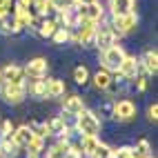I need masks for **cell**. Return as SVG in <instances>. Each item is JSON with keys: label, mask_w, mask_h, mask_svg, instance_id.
<instances>
[{"label": "cell", "mask_w": 158, "mask_h": 158, "mask_svg": "<svg viewBox=\"0 0 158 158\" xmlns=\"http://www.w3.org/2000/svg\"><path fill=\"white\" fill-rule=\"evenodd\" d=\"M76 123H73V131L78 136H98L100 129H102V120L96 116V111L91 109H82L78 116H73Z\"/></svg>", "instance_id": "1"}, {"label": "cell", "mask_w": 158, "mask_h": 158, "mask_svg": "<svg viewBox=\"0 0 158 158\" xmlns=\"http://www.w3.org/2000/svg\"><path fill=\"white\" fill-rule=\"evenodd\" d=\"M94 31H96V25L94 23H89V20H78V25L71 29L69 43L89 49V47H94Z\"/></svg>", "instance_id": "2"}, {"label": "cell", "mask_w": 158, "mask_h": 158, "mask_svg": "<svg viewBox=\"0 0 158 158\" xmlns=\"http://www.w3.org/2000/svg\"><path fill=\"white\" fill-rule=\"evenodd\" d=\"M138 116V107L131 98H120L114 100V109H111V120L116 123H131Z\"/></svg>", "instance_id": "3"}, {"label": "cell", "mask_w": 158, "mask_h": 158, "mask_svg": "<svg viewBox=\"0 0 158 158\" xmlns=\"http://www.w3.org/2000/svg\"><path fill=\"white\" fill-rule=\"evenodd\" d=\"M125 54H127V51H125L118 43L111 45V47L100 49V67H105L107 71L116 73L118 67H120V62H123V58H125Z\"/></svg>", "instance_id": "4"}, {"label": "cell", "mask_w": 158, "mask_h": 158, "mask_svg": "<svg viewBox=\"0 0 158 158\" xmlns=\"http://www.w3.org/2000/svg\"><path fill=\"white\" fill-rule=\"evenodd\" d=\"M109 25L114 27V31L118 36H129V34L136 31V27H138V14L129 11V14H123V16H111Z\"/></svg>", "instance_id": "5"}, {"label": "cell", "mask_w": 158, "mask_h": 158, "mask_svg": "<svg viewBox=\"0 0 158 158\" xmlns=\"http://www.w3.org/2000/svg\"><path fill=\"white\" fill-rule=\"evenodd\" d=\"M118 34L114 31V27L109 23H102L96 25V31H94V47H98V49H105V47H111L118 43Z\"/></svg>", "instance_id": "6"}, {"label": "cell", "mask_w": 158, "mask_h": 158, "mask_svg": "<svg viewBox=\"0 0 158 158\" xmlns=\"http://www.w3.org/2000/svg\"><path fill=\"white\" fill-rule=\"evenodd\" d=\"M0 98L7 105H20L27 98V85H16V82H0Z\"/></svg>", "instance_id": "7"}, {"label": "cell", "mask_w": 158, "mask_h": 158, "mask_svg": "<svg viewBox=\"0 0 158 158\" xmlns=\"http://www.w3.org/2000/svg\"><path fill=\"white\" fill-rule=\"evenodd\" d=\"M76 14L80 20H89L94 25H100L105 20V7L102 2L94 0V2H87V5H76Z\"/></svg>", "instance_id": "8"}, {"label": "cell", "mask_w": 158, "mask_h": 158, "mask_svg": "<svg viewBox=\"0 0 158 158\" xmlns=\"http://www.w3.org/2000/svg\"><path fill=\"white\" fill-rule=\"evenodd\" d=\"M25 69V76L29 80H38V78H47V71H49V60L43 58V56H36L31 58L27 65L23 67Z\"/></svg>", "instance_id": "9"}, {"label": "cell", "mask_w": 158, "mask_h": 158, "mask_svg": "<svg viewBox=\"0 0 158 158\" xmlns=\"http://www.w3.org/2000/svg\"><path fill=\"white\" fill-rule=\"evenodd\" d=\"M47 123V136L54 138H71V127L65 116H54V118L45 120Z\"/></svg>", "instance_id": "10"}, {"label": "cell", "mask_w": 158, "mask_h": 158, "mask_svg": "<svg viewBox=\"0 0 158 158\" xmlns=\"http://www.w3.org/2000/svg\"><path fill=\"white\" fill-rule=\"evenodd\" d=\"M116 73H118L123 80H134L140 73V60L136 58V56L125 54V58H123V62H120V67H118Z\"/></svg>", "instance_id": "11"}, {"label": "cell", "mask_w": 158, "mask_h": 158, "mask_svg": "<svg viewBox=\"0 0 158 158\" xmlns=\"http://www.w3.org/2000/svg\"><path fill=\"white\" fill-rule=\"evenodd\" d=\"M2 69V82H16V85H27V76H25V69L16 65V62H7Z\"/></svg>", "instance_id": "12"}, {"label": "cell", "mask_w": 158, "mask_h": 158, "mask_svg": "<svg viewBox=\"0 0 158 158\" xmlns=\"http://www.w3.org/2000/svg\"><path fill=\"white\" fill-rule=\"evenodd\" d=\"M65 94H67L65 80H60V78H47V80H45V96H47L49 100L62 98Z\"/></svg>", "instance_id": "13"}, {"label": "cell", "mask_w": 158, "mask_h": 158, "mask_svg": "<svg viewBox=\"0 0 158 158\" xmlns=\"http://www.w3.org/2000/svg\"><path fill=\"white\" fill-rule=\"evenodd\" d=\"M82 109H85V100L78 94H69L67 98H62V114L67 116H78Z\"/></svg>", "instance_id": "14"}, {"label": "cell", "mask_w": 158, "mask_h": 158, "mask_svg": "<svg viewBox=\"0 0 158 158\" xmlns=\"http://www.w3.org/2000/svg\"><path fill=\"white\" fill-rule=\"evenodd\" d=\"M71 147V138H58L54 145H49L47 149L43 152L40 158H62L67 154V149Z\"/></svg>", "instance_id": "15"}, {"label": "cell", "mask_w": 158, "mask_h": 158, "mask_svg": "<svg viewBox=\"0 0 158 158\" xmlns=\"http://www.w3.org/2000/svg\"><path fill=\"white\" fill-rule=\"evenodd\" d=\"M140 60V69H145V76H156L158 73V54L156 49H147Z\"/></svg>", "instance_id": "16"}, {"label": "cell", "mask_w": 158, "mask_h": 158, "mask_svg": "<svg viewBox=\"0 0 158 158\" xmlns=\"http://www.w3.org/2000/svg\"><path fill=\"white\" fill-rule=\"evenodd\" d=\"M89 80L94 82V87H96L98 91H107V87L111 85V80H114V73H111V71H107L105 67H100V69H98V71L89 78Z\"/></svg>", "instance_id": "17"}, {"label": "cell", "mask_w": 158, "mask_h": 158, "mask_svg": "<svg viewBox=\"0 0 158 158\" xmlns=\"http://www.w3.org/2000/svg\"><path fill=\"white\" fill-rule=\"evenodd\" d=\"M11 138H14V143L20 147V149H25V147L29 145V140L34 138V131H31L29 125H20V127H14Z\"/></svg>", "instance_id": "18"}, {"label": "cell", "mask_w": 158, "mask_h": 158, "mask_svg": "<svg viewBox=\"0 0 158 158\" xmlns=\"http://www.w3.org/2000/svg\"><path fill=\"white\" fill-rule=\"evenodd\" d=\"M136 11V0H109V14L111 16H123Z\"/></svg>", "instance_id": "19"}, {"label": "cell", "mask_w": 158, "mask_h": 158, "mask_svg": "<svg viewBox=\"0 0 158 158\" xmlns=\"http://www.w3.org/2000/svg\"><path fill=\"white\" fill-rule=\"evenodd\" d=\"M20 31H23V27L16 23L14 14H7V16L0 18V34L2 36H16V34H20Z\"/></svg>", "instance_id": "20"}, {"label": "cell", "mask_w": 158, "mask_h": 158, "mask_svg": "<svg viewBox=\"0 0 158 158\" xmlns=\"http://www.w3.org/2000/svg\"><path fill=\"white\" fill-rule=\"evenodd\" d=\"M20 154V147L14 143L11 136H2L0 138V158H16Z\"/></svg>", "instance_id": "21"}, {"label": "cell", "mask_w": 158, "mask_h": 158, "mask_svg": "<svg viewBox=\"0 0 158 158\" xmlns=\"http://www.w3.org/2000/svg\"><path fill=\"white\" fill-rule=\"evenodd\" d=\"M27 91H29L36 100H47V96H45V78L31 80V82H29V87H27Z\"/></svg>", "instance_id": "22"}, {"label": "cell", "mask_w": 158, "mask_h": 158, "mask_svg": "<svg viewBox=\"0 0 158 158\" xmlns=\"http://www.w3.org/2000/svg\"><path fill=\"white\" fill-rule=\"evenodd\" d=\"M89 78H91V73H89L87 65H76V67H73V80H76V85L85 87L89 82Z\"/></svg>", "instance_id": "23"}, {"label": "cell", "mask_w": 158, "mask_h": 158, "mask_svg": "<svg viewBox=\"0 0 158 158\" xmlns=\"http://www.w3.org/2000/svg\"><path fill=\"white\" fill-rule=\"evenodd\" d=\"M152 154V143L147 138L136 140V145H131V156H149Z\"/></svg>", "instance_id": "24"}, {"label": "cell", "mask_w": 158, "mask_h": 158, "mask_svg": "<svg viewBox=\"0 0 158 158\" xmlns=\"http://www.w3.org/2000/svg\"><path fill=\"white\" fill-rule=\"evenodd\" d=\"M111 154H114V149L107 145V143H102V140H98V145L94 147V152L89 154V158H111Z\"/></svg>", "instance_id": "25"}, {"label": "cell", "mask_w": 158, "mask_h": 158, "mask_svg": "<svg viewBox=\"0 0 158 158\" xmlns=\"http://www.w3.org/2000/svg\"><path fill=\"white\" fill-rule=\"evenodd\" d=\"M69 38H71V31L65 29V27H58V29L54 31V36H51L49 40H51L54 45H67V43H69Z\"/></svg>", "instance_id": "26"}, {"label": "cell", "mask_w": 158, "mask_h": 158, "mask_svg": "<svg viewBox=\"0 0 158 158\" xmlns=\"http://www.w3.org/2000/svg\"><path fill=\"white\" fill-rule=\"evenodd\" d=\"M111 109H114V100L107 98L102 105H98V109H96V116L102 120V118H111Z\"/></svg>", "instance_id": "27"}, {"label": "cell", "mask_w": 158, "mask_h": 158, "mask_svg": "<svg viewBox=\"0 0 158 158\" xmlns=\"http://www.w3.org/2000/svg\"><path fill=\"white\" fill-rule=\"evenodd\" d=\"M47 7H49V11L58 14V11H62V9H67V7H73V2L71 0H47Z\"/></svg>", "instance_id": "28"}, {"label": "cell", "mask_w": 158, "mask_h": 158, "mask_svg": "<svg viewBox=\"0 0 158 158\" xmlns=\"http://www.w3.org/2000/svg\"><path fill=\"white\" fill-rule=\"evenodd\" d=\"M29 127H31V131H34V136L47 140V123H38V120H34V123H29Z\"/></svg>", "instance_id": "29"}, {"label": "cell", "mask_w": 158, "mask_h": 158, "mask_svg": "<svg viewBox=\"0 0 158 158\" xmlns=\"http://www.w3.org/2000/svg\"><path fill=\"white\" fill-rule=\"evenodd\" d=\"M111 158H131V145H123L118 149H114Z\"/></svg>", "instance_id": "30"}, {"label": "cell", "mask_w": 158, "mask_h": 158, "mask_svg": "<svg viewBox=\"0 0 158 158\" xmlns=\"http://www.w3.org/2000/svg\"><path fill=\"white\" fill-rule=\"evenodd\" d=\"M14 134V123L5 118V120H0V136H11Z\"/></svg>", "instance_id": "31"}, {"label": "cell", "mask_w": 158, "mask_h": 158, "mask_svg": "<svg viewBox=\"0 0 158 158\" xmlns=\"http://www.w3.org/2000/svg\"><path fill=\"white\" fill-rule=\"evenodd\" d=\"M14 2L16 0H0V18L14 11Z\"/></svg>", "instance_id": "32"}, {"label": "cell", "mask_w": 158, "mask_h": 158, "mask_svg": "<svg viewBox=\"0 0 158 158\" xmlns=\"http://www.w3.org/2000/svg\"><path fill=\"white\" fill-rule=\"evenodd\" d=\"M147 85H149V82H147V76H140L138 73V76L134 78V87L138 91H147Z\"/></svg>", "instance_id": "33"}, {"label": "cell", "mask_w": 158, "mask_h": 158, "mask_svg": "<svg viewBox=\"0 0 158 158\" xmlns=\"http://www.w3.org/2000/svg\"><path fill=\"white\" fill-rule=\"evenodd\" d=\"M62 158H82V154H80V149H78V145L71 140V147L67 149V154L62 156Z\"/></svg>", "instance_id": "34"}, {"label": "cell", "mask_w": 158, "mask_h": 158, "mask_svg": "<svg viewBox=\"0 0 158 158\" xmlns=\"http://www.w3.org/2000/svg\"><path fill=\"white\" fill-rule=\"evenodd\" d=\"M147 118H149V123H156L158 120V105L152 102L149 107H147Z\"/></svg>", "instance_id": "35"}, {"label": "cell", "mask_w": 158, "mask_h": 158, "mask_svg": "<svg viewBox=\"0 0 158 158\" xmlns=\"http://www.w3.org/2000/svg\"><path fill=\"white\" fill-rule=\"evenodd\" d=\"M34 2H36V0H18L16 5H20V7H25V9H29V11H31V7H34Z\"/></svg>", "instance_id": "36"}, {"label": "cell", "mask_w": 158, "mask_h": 158, "mask_svg": "<svg viewBox=\"0 0 158 158\" xmlns=\"http://www.w3.org/2000/svg\"><path fill=\"white\" fill-rule=\"evenodd\" d=\"M73 5H87V2H94V0H71Z\"/></svg>", "instance_id": "37"}, {"label": "cell", "mask_w": 158, "mask_h": 158, "mask_svg": "<svg viewBox=\"0 0 158 158\" xmlns=\"http://www.w3.org/2000/svg\"><path fill=\"white\" fill-rule=\"evenodd\" d=\"M0 82H2V69H0Z\"/></svg>", "instance_id": "38"}, {"label": "cell", "mask_w": 158, "mask_h": 158, "mask_svg": "<svg viewBox=\"0 0 158 158\" xmlns=\"http://www.w3.org/2000/svg\"><path fill=\"white\" fill-rule=\"evenodd\" d=\"M0 138H2V136H0Z\"/></svg>", "instance_id": "39"}]
</instances>
